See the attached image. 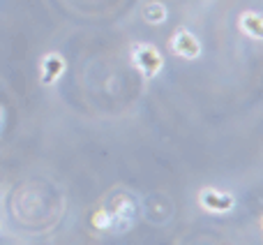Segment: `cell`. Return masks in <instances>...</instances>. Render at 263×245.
<instances>
[{
	"label": "cell",
	"instance_id": "obj_1",
	"mask_svg": "<svg viewBox=\"0 0 263 245\" xmlns=\"http://www.w3.org/2000/svg\"><path fill=\"white\" fill-rule=\"evenodd\" d=\"M134 204H132L129 197H118L114 204V208H100L92 213L90 222L95 229H100V232H127L132 227V222H134Z\"/></svg>",
	"mask_w": 263,
	"mask_h": 245
},
{
	"label": "cell",
	"instance_id": "obj_2",
	"mask_svg": "<svg viewBox=\"0 0 263 245\" xmlns=\"http://www.w3.org/2000/svg\"><path fill=\"white\" fill-rule=\"evenodd\" d=\"M132 65H134L136 69L141 72V77L143 79H155L159 77V72L164 69V56L162 51L157 49V46L148 44V42H139V44H134V49H132Z\"/></svg>",
	"mask_w": 263,
	"mask_h": 245
},
{
	"label": "cell",
	"instance_id": "obj_3",
	"mask_svg": "<svg viewBox=\"0 0 263 245\" xmlns=\"http://www.w3.org/2000/svg\"><path fill=\"white\" fill-rule=\"evenodd\" d=\"M196 204L201 211L213 215H224L231 213L236 208V197L229 190H217V187H201L196 195Z\"/></svg>",
	"mask_w": 263,
	"mask_h": 245
},
{
	"label": "cell",
	"instance_id": "obj_4",
	"mask_svg": "<svg viewBox=\"0 0 263 245\" xmlns=\"http://www.w3.org/2000/svg\"><path fill=\"white\" fill-rule=\"evenodd\" d=\"M168 44H171L173 54L182 60H196V58H201V51H203L201 40L190 30V28H178V30L173 32Z\"/></svg>",
	"mask_w": 263,
	"mask_h": 245
},
{
	"label": "cell",
	"instance_id": "obj_5",
	"mask_svg": "<svg viewBox=\"0 0 263 245\" xmlns=\"http://www.w3.org/2000/svg\"><path fill=\"white\" fill-rule=\"evenodd\" d=\"M65 69H67L65 56H60L58 51H49V54L42 56V60H40V81L44 83V86H53L65 74Z\"/></svg>",
	"mask_w": 263,
	"mask_h": 245
},
{
	"label": "cell",
	"instance_id": "obj_6",
	"mask_svg": "<svg viewBox=\"0 0 263 245\" xmlns=\"http://www.w3.org/2000/svg\"><path fill=\"white\" fill-rule=\"evenodd\" d=\"M238 30L242 32L245 37L254 42H261L263 40V16L254 9H247L238 16Z\"/></svg>",
	"mask_w": 263,
	"mask_h": 245
},
{
	"label": "cell",
	"instance_id": "obj_7",
	"mask_svg": "<svg viewBox=\"0 0 263 245\" xmlns=\"http://www.w3.org/2000/svg\"><path fill=\"white\" fill-rule=\"evenodd\" d=\"M141 16H143V21L150 23V26H162L168 19V9H166V5L159 3V0H150V3H145Z\"/></svg>",
	"mask_w": 263,
	"mask_h": 245
}]
</instances>
